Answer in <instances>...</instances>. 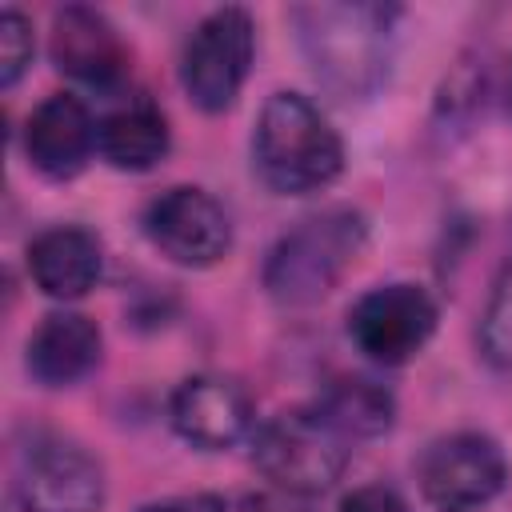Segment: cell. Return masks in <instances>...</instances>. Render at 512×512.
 <instances>
[{"mask_svg":"<svg viewBox=\"0 0 512 512\" xmlns=\"http://www.w3.org/2000/svg\"><path fill=\"white\" fill-rule=\"evenodd\" d=\"M392 8L380 4H316L300 8V44L320 84L336 96H372L388 76Z\"/></svg>","mask_w":512,"mask_h":512,"instance_id":"1","label":"cell"},{"mask_svg":"<svg viewBox=\"0 0 512 512\" xmlns=\"http://www.w3.org/2000/svg\"><path fill=\"white\" fill-rule=\"evenodd\" d=\"M256 168L268 188L304 196L332 184L344 168V144L316 104L296 92L268 96L256 120Z\"/></svg>","mask_w":512,"mask_h":512,"instance_id":"2","label":"cell"},{"mask_svg":"<svg viewBox=\"0 0 512 512\" xmlns=\"http://www.w3.org/2000/svg\"><path fill=\"white\" fill-rule=\"evenodd\" d=\"M364 216L356 208H328L284 232L264 260V288L280 304H316L336 288L364 248Z\"/></svg>","mask_w":512,"mask_h":512,"instance_id":"3","label":"cell"},{"mask_svg":"<svg viewBox=\"0 0 512 512\" xmlns=\"http://www.w3.org/2000/svg\"><path fill=\"white\" fill-rule=\"evenodd\" d=\"M344 432H336L316 408H292L272 416L268 424L256 428L252 436V460L256 468L300 496L324 492L340 480L344 464H348V448H344Z\"/></svg>","mask_w":512,"mask_h":512,"instance_id":"4","label":"cell"},{"mask_svg":"<svg viewBox=\"0 0 512 512\" xmlns=\"http://www.w3.org/2000/svg\"><path fill=\"white\" fill-rule=\"evenodd\" d=\"M252 48H256V28L244 8L228 4V8L208 12L188 36L184 56H180V84L188 100L200 112L232 108L248 76V64H252Z\"/></svg>","mask_w":512,"mask_h":512,"instance_id":"5","label":"cell"},{"mask_svg":"<svg viewBox=\"0 0 512 512\" xmlns=\"http://www.w3.org/2000/svg\"><path fill=\"white\" fill-rule=\"evenodd\" d=\"M16 500L24 512H100L104 468L64 436H36L16 464Z\"/></svg>","mask_w":512,"mask_h":512,"instance_id":"6","label":"cell"},{"mask_svg":"<svg viewBox=\"0 0 512 512\" xmlns=\"http://www.w3.org/2000/svg\"><path fill=\"white\" fill-rule=\"evenodd\" d=\"M504 452L484 432L440 436L420 460V488L436 512H480L504 488Z\"/></svg>","mask_w":512,"mask_h":512,"instance_id":"7","label":"cell"},{"mask_svg":"<svg viewBox=\"0 0 512 512\" xmlns=\"http://www.w3.org/2000/svg\"><path fill=\"white\" fill-rule=\"evenodd\" d=\"M436 332V304L420 284H384L364 292L348 312L352 344L376 364L412 360Z\"/></svg>","mask_w":512,"mask_h":512,"instance_id":"8","label":"cell"},{"mask_svg":"<svg viewBox=\"0 0 512 512\" xmlns=\"http://www.w3.org/2000/svg\"><path fill=\"white\" fill-rule=\"evenodd\" d=\"M144 232L168 260L188 268L216 264L232 244L228 212L204 188H188V184L168 188L148 204Z\"/></svg>","mask_w":512,"mask_h":512,"instance_id":"9","label":"cell"},{"mask_svg":"<svg viewBox=\"0 0 512 512\" xmlns=\"http://www.w3.org/2000/svg\"><path fill=\"white\" fill-rule=\"evenodd\" d=\"M168 412H172V428L204 452L232 448L252 424V404L244 388L228 376H188L172 392Z\"/></svg>","mask_w":512,"mask_h":512,"instance_id":"10","label":"cell"},{"mask_svg":"<svg viewBox=\"0 0 512 512\" xmlns=\"http://www.w3.org/2000/svg\"><path fill=\"white\" fill-rule=\"evenodd\" d=\"M52 60L80 84L112 88L128 72V52L104 12L68 4L52 20Z\"/></svg>","mask_w":512,"mask_h":512,"instance_id":"11","label":"cell"},{"mask_svg":"<svg viewBox=\"0 0 512 512\" xmlns=\"http://www.w3.org/2000/svg\"><path fill=\"white\" fill-rule=\"evenodd\" d=\"M92 144H96V124H92L84 100H76L68 92L48 96L28 116L24 152H28L32 168L52 180H72L88 164Z\"/></svg>","mask_w":512,"mask_h":512,"instance_id":"12","label":"cell"},{"mask_svg":"<svg viewBox=\"0 0 512 512\" xmlns=\"http://www.w3.org/2000/svg\"><path fill=\"white\" fill-rule=\"evenodd\" d=\"M28 272L44 296L76 300L100 276V244L92 232L72 224L48 228L28 244Z\"/></svg>","mask_w":512,"mask_h":512,"instance_id":"13","label":"cell"},{"mask_svg":"<svg viewBox=\"0 0 512 512\" xmlns=\"http://www.w3.org/2000/svg\"><path fill=\"white\" fill-rule=\"evenodd\" d=\"M100 360V332L80 312H52L28 340V372L48 384L64 388L88 376Z\"/></svg>","mask_w":512,"mask_h":512,"instance_id":"14","label":"cell"},{"mask_svg":"<svg viewBox=\"0 0 512 512\" xmlns=\"http://www.w3.org/2000/svg\"><path fill=\"white\" fill-rule=\"evenodd\" d=\"M96 148L120 172H148L168 152V120L152 104H128L96 124Z\"/></svg>","mask_w":512,"mask_h":512,"instance_id":"15","label":"cell"},{"mask_svg":"<svg viewBox=\"0 0 512 512\" xmlns=\"http://www.w3.org/2000/svg\"><path fill=\"white\" fill-rule=\"evenodd\" d=\"M316 412L344 436H380L392 428L396 404H392L388 388L360 380V376H348V380H336L324 388Z\"/></svg>","mask_w":512,"mask_h":512,"instance_id":"16","label":"cell"},{"mask_svg":"<svg viewBox=\"0 0 512 512\" xmlns=\"http://www.w3.org/2000/svg\"><path fill=\"white\" fill-rule=\"evenodd\" d=\"M480 340H484V356L496 368H512V268L500 276V284L488 300Z\"/></svg>","mask_w":512,"mask_h":512,"instance_id":"17","label":"cell"},{"mask_svg":"<svg viewBox=\"0 0 512 512\" xmlns=\"http://www.w3.org/2000/svg\"><path fill=\"white\" fill-rule=\"evenodd\" d=\"M32 64V28L16 8L0 12V84L12 88Z\"/></svg>","mask_w":512,"mask_h":512,"instance_id":"18","label":"cell"},{"mask_svg":"<svg viewBox=\"0 0 512 512\" xmlns=\"http://www.w3.org/2000/svg\"><path fill=\"white\" fill-rule=\"evenodd\" d=\"M340 512H408V504L392 488L372 484V488H356L352 496H344Z\"/></svg>","mask_w":512,"mask_h":512,"instance_id":"19","label":"cell"},{"mask_svg":"<svg viewBox=\"0 0 512 512\" xmlns=\"http://www.w3.org/2000/svg\"><path fill=\"white\" fill-rule=\"evenodd\" d=\"M140 512H228V504L212 492H196V496H172V500L144 504Z\"/></svg>","mask_w":512,"mask_h":512,"instance_id":"20","label":"cell"},{"mask_svg":"<svg viewBox=\"0 0 512 512\" xmlns=\"http://www.w3.org/2000/svg\"><path fill=\"white\" fill-rule=\"evenodd\" d=\"M504 104H508V112H512V72H508V92H504Z\"/></svg>","mask_w":512,"mask_h":512,"instance_id":"21","label":"cell"}]
</instances>
